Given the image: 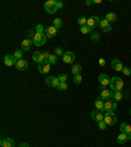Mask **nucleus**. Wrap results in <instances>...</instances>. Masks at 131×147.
<instances>
[{
  "mask_svg": "<svg viewBox=\"0 0 131 147\" xmlns=\"http://www.w3.org/2000/svg\"><path fill=\"white\" fill-rule=\"evenodd\" d=\"M56 32H58V29L54 26V25H51V26H47L45 29V34L47 38H52V37L56 36Z\"/></svg>",
  "mask_w": 131,
  "mask_h": 147,
  "instance_id": "nucleus-13",
  "label": "nucleus"
},
{
  "mask_svg": "<svg viewBox=\"0 0 131 147\" xmlns=\"http://www.w3.org/2000/svg\"><path fill=\"white\" fill-rule=\"evenodd\" d=\"M77 24L80 25V26H85L87 24H88V18H85V17H79L77 18Z\"/></svg>",
  "mask_w": 131,
  "mask_h": 147,
  "instance_id": "nucleus-28",
  "label": "nucleus"
},
{
  "mask_svg": "<svg viewBox=\"0 0 131 147\" xmlns=\"http://www.w3.org/2000/svg\"><path fill=\"white\" fill-rule=\"evenodd\" d=\"M0 146L1 147H15V141L12 138H4L0 142Z\"/></svg>",
  "mask_w": 131,
  "mask_h": 147,
  "instance_id": "nucleus-18",
  "label": "nucleus"
},
{
  "mask_svg": "<svg viewBox=\"0 0 131 147\" xmlns=\"http://www.w3.org/2000/svg\"><path fill=\"white\" fill-rule=\"evenodd\" d=\"M106 127H107V125H106V122H105V121L98 122V129H100V130H105Z\"/></svg>",
  "mask_w": 131,
  "mask_h": 147,
  "instance_id": "nucleus-38",
  "label": "nucleus"
},
{
  "mask_svg": "<svg viewBox=\"0 0 131 147\" xmlns=\"http://www.w3.org/2000/svg\"><path fill=\"white\" fill-rule=\"evenodd\" d=\"M81 80H83L81 74H80V75H75V76H73V82H75V84H80V83H81Z\"/></svg>",
  "mask_w": 131,
  "mask_h": 147,
  "instance_id": "nucleus-34",
  "label": "nucleus"
},
{
  "mask_svg": "<svg viewBox=\"0 0 131 147\" xmlns=\"http://www.w3.org/2000/svg\"><path fill=\"white\" fill-rule=\"evenodd\" d=\"M123 98V93H122V91H117V92H114L113 93V100L116 101H119V100H122Z\"/></svg>",
  "mask_w": 131,
  "mask_h": 147,
  "instance_id": "nucleus-26",
  "label": "nucleus"
},
{
  "mask_svg": "<svg viewBox=\"0 0 131 147\" xmlns=\"http://www.w3.org/2000/svg\"><path fill=\"white\" fill-rule=\"evenodd\" d=\"M58 78H59V82H60V83H66V82H67V75H66V74H60Z\"/></svg>",
  "mask_w": 131,
  "mask_h": 147,
  "instance_id": "nucleus-37",
  "label": "nucleus"
},
{
  "mask_svg": "<svg viewBox=\"0 0 131 147\" xmlns=\"http://www.w3.org/2000/svg\"><path fill=\"white\" fill-rule=\"evenodd\" d=\"M110 88H112V91L113 92H117V91H122L123 89V86H125V83H123V80L121 79V78L118 76H113L112 79H110Z\"/></svg>",
  "mask_w": 131,
  "mask_h": 147,
  "instance_id": "nucleus-1",
  "label": "nucleus"
},
{
  "mask_svg": "<svg viewBox=\"0 0 131 147\" xmlns=\"http://www.w3.org/2000/svg\"><path fill=\"white\" fill-rule=\"evenodd\" d=\"M16 62H17V59H16L13 55H5V57H4V64H5L7 67L16 66Z\"/></svg>",
  "mask_w": 131,
  "mask_h": 147,
  "instance_id": "nucleus-15",
  "label": "nucleus"
},
{
  "mask_svg": "<svg viewBox=\"0 0 131 147\" xmlns=\"http://www.w3.org/2000/svg\"><path fill=\"white\" fill-rule=\"evenodd\" d=\"M113 93L114 92L112 91V89H102L101 91V96H100V98H102V100H112L113 98Z\"/></svg>",
  "mask_w": 131,
  "mask_h": 147,
  "instance_id": "nucleus-12",
  "label": "nucleus"
},
{
  "mask_svg": "<svg viewBox=\"0 0 131 147\" xmlns=\"http://www.w3.org/2000/svg\"><path fill=\"white\" fill-rule=\"evenodd\" d=\"M80 32H81L83 34H88V33H92V29L88 25H85V26H80Z\"/></svg>",
  "mask_w": 131,
  "mask_h": 147,
  "instance_id": "nucleus-30",
  "label": "nucleus"
},
{
  "mask_svg": "<svg viewBox=\"0 0 131 147\" xmlns=\"http://www.w3.org/2000/svg\"><path fill=\"white\" fill-rule=\"evenodd\" d=\"M93 3H95V4H100L101 0H93Z\"/></svg>",
  "mask_w": 131,
  "mask_h": 147,
  "instance_id": "nucleus-46",
  "label": "nucleus"
},
{
  "mask_svg": "<svg viewBox=\"0 0 131 147\" xmlns=\"http://www.w3.org/2000/svg\"><path fill=\"white\" fill-rule=\"evenodd\" d=\"M62 25H63V21H62L60 18H55L54 20V26L56 28V29H60Z\"/></svg>",
  "mask_w": 131,
  "mask_h": 147,
  "instance_id": "nucleus-32",
  "label": "nucleus"
},
{
  "mask_svg": "<svg viewBox=\"0 0 131 147\" xmlns=\"http://www.w3.org/2000/svg\"><path fill=\"white\" fill-rule=\"evenodd\" d=\"M127 141H131V134L121 133V134L117 137V142H118V144H125Z\"/></svg>",
  "mask_w": 131,
  "mask_h": 147,
  "instance_id": "nucleus-10",
  "label": "nucleus"
},
{
  "mask_svg": "<svg viewBox=\"0 0 131 147\" xmlns=\"http://www.w3.org/2000/svg\"><path fill=\"white\" fill-rule=\"evenodd\" d=\"M119 130L121 133H126V134H131V125L127 122H123L122 125L119 126Z\"/></svg>",
  "mask_w": 131,
  "mask_h": 147,
  "instance_id": "nucleus-22",
  "label": "nucleus"
},
{
  "mask_svg": "<svg viewBox=\"0 0 131 147\" xmlns=\"http://www.w3.org/2000/svg\"><path fill=\"white\" fill-rule=\"evenodd\" d=\"M33 61L37 62L38 64L41 63H46V59H45V54L43 53H40V51H37L33 54Z\"/></svg>",
  "mask_w": 131,
  "mask_h": 147,
  "instance_id": "nucleus-14",
  "label": "nucleus"
},
{
  "mask_svg": "<svg viewBox=\"0 0 131 147\" xmlns=\"http://www.w3.org/2000/svg\"><path fill=\"white\" fill-rule=\"evenodd\" d=\"M43 54H45V59H46V62H47V59L50 58V55H51V54H50L49 51H43Z\"/></svg>",
  "mask_w": 131,
  "mask_h": 147,
  "instance_id": "nucleus-42",
  "label": "nucleus"
},
{
  "mask_svg": "<svg viewBox=\"0 0 131 147\" xmlns=\"http://www.w3.org/2000/svg\"><path fill=\"white\" fill-rule=\"evenodd\" d=\"M91 117H92V119H95V121H97V122L104 121V114H102V112H101V110H97V109L92 110Z\"/></svg>",
  "mask_w": 131,
  "mask_h": 147,
  "instance_id": "nucleus-9",
  "label": "nucleus"
},
{
  "mask_svg": "<svg viewBox=\"0 0 131 147\" xmlns=\"http://www.w3.org/2000/svg\"><path fill=\"white\" fill-rule=\"evenodd\" d=\"M26 37H28V40H32V41H33V38L36 37V33H34L32 29H29V30L26 32Z\"/></svg>",
  "mask_w": 131,
  "mask_h": 147,
  "instance_id": "nucleus-33",
  "label": "nucleus"
},
{
  "mask_svg": "<svg viewBox=\"0 0 131 147\" xmlns=\"http://www.w3.org/2000/svg\"><path fill=\"white\" fill-rule=\"evenodd\" d=\"M130 116H131V109H130Z\"/></svg>",
  "mask_w": 131,
  "mask_h": 147,
  "instance_id": "nucleus-47",
  "label": "nucleus"
},
{
  "mask_svg": "<svg viewBox=\"0 0 131 147\" xmlns=\"http://www.w3.org/2000/svg\"><path fill=\"white\" fill-rule=\"evenodd\" d=\"M85 4H87V5H91V4H95V3H93V0H92V1H91V0H88Z\"/></svg>",
  "mask_w": 131,
  "mask_h": 147,
  "instance_id": "nucleus-45",
  "label": "nucleus"
},
{
  "mask_svg": "<svg viewBox=\"0 0 131 147\" xmlns=\"http://www.w3.org/2000/svg\"><path fill=\"white\" fill-rule=\"evenodd\" d=\"M100 22H101L100 17H97V16H91V17L88 18V24L87 25L93 30V29H96L97 26H100Z\"/></svg>",
  "mask_w": 131,
  "mask_h": 147,
  "instance_id": "nucleus-6",
  "label": "nucleus"
},
{
  "mask_svg": "<svg viewBox=\"0 0 131 147\" xmlns=\"http://www.w3.org/2000/svg\"><path fill=\"white\" fill-rule=\"evenodd\" d=\"M58 89H60V91H66L67 89V83H60L58 86Z\"/></svg>",
  "mask_w": 131,
  "mask_h": 147,
  "instance_id": "nucleus-39",
  "label": "nucleus"
},
{
  "mask_svg": "<svg viewBox=\"0 0 131 147\" xmlns=\"http://www.w3.org/2000/svg\"><path fill=\"white\" fill-rule=\"evenodd\" d=\"M15 67L17 68L18 71H24V70H26V68H28V62L25 61V59H20V61L16 62Z\"/></svg>",
  "mask_w": 131,
  "mask_h": 147,
  "instance_id": "nucleus-19",
  "label": "nucleus"
},
{
  "mask_svg": "<svg viewBox=\"0 0 131 147\" xmlns=\"http://www.w3.org/2000/svg\"><path fill=\"white\" fill-rule=\"evenodd\" d=\"M46 84L49 87H54V88H58V86L60 84L58 76H49L46 78Z\"/></svg>",
  "mask_w": 131,
  "mask_h": 147,
  "instance_id": "nucleus-7",
  "label": "nucleus"
},
{
  "mask_svg": "<svg viewBox=\"0 0 131 147\" xmlns=\"http://www.w3.org/2000/svg\"><path fill=\"white\" fill-rule=\"evenodd\" d=\"M47 40V37H46L45 33H36V37L33 38V45L36 46H43Z\"/></svg>",
  "mask_w": 131,
  "mask_h": 147,
  "instance_id": "nucleus-4",
  "label": "nucleus"
},
{
  "mask_svg": "<svg viewBox=\"0 0 131 147\" xmlns=\"http://www.w3.org/2000/svg\"><path fill=\"white\" fill-rule=\"evenodd\" d=\"M112 68H113L114 71H117V72H119V71L123 70V63L119 59H113L112 61Z\"/></svg>",
  "mask_w": 131,
  "mask_h": 147,
  "instance_id": "nucleus-16",
  "label": "nucleus"
},
{
  "mask_svg": "<svg viewBox=\"0 0 131 147\" xmlns=\"http://www.w3.org/2000/svg\"><path fill=\"white\" fill-rule=\"evenodd\" d=\"M54 53H55V55H56V57H58V55H62V57H63V55H64V51L62 50V47H55Z\"/></svg>",
  "mask_w": 131,
  "mask_h": 147,
  "instance_id": "nucleus-36",
  "label": "nucleus"
},
{
  "mask_svg": "<svg viewBox=\"0 0 131 147\" xmlns=\"http://www.w3.org/2000/svg\"><path fill=\"white\" fill-rule=\"evenodd\" d=\"M18 147H29V144H28V143H21Z\"/></svg>",
  "mask_w": 131,
  "mask_h": 147,
  "instance_id": "nucleus-44",
  "label": "nucleus"
},
{
  "mask_svg": "<svg viewBox=\"0 0 131 147\" xmlns=\"http://www.w3.org/2000/svg\"><path fill=\"white\" fill-rule=\"evenodd\" d=\"M104 121L106 122L107 126L116 125L117 123V116L114 114V112H106V113L104 114Z\"/></svg>",
  "mask_w": 131,
  "mask_h": 147,
  "instance_id": "nucleus-3",
  "label": "nucleus"
},
{
  "mask_svg": "<svg viewBox=\"0 0 131 147\" xmlns=\"http://www.w3.org/2000/svg\"><path fill=\"white\" fill-rule=\"evenodd\" d=\"M91 41H92V42H100V34H98L97 32H92Z\"/></svg>",
  "mask_w": 131,
  "mask_h": 147,
  "instance_id": "nucleus-27",
  "label": "nucleus"
},
{
  "mask_svg": "<svg viewBox=\"0 0 131 147\" xmlns=\"http://www.w3.org/2000/svg\"><path fill=\"white\" fill-rule=\"evenodd\" d=\"M63 58V62L64 63H67V64H71L75 62V54L71 51H67V53H64V55L62 57Z\"/></svg>",
  "mask_w": 131,
  "mask_h": 147,
  "instance_id": "nucleus-11",
  "label": "nucleus"
},
{
  "mask_svg": "<svg viewBox=\"0 0 131 147\" xmlns=\"http://www.w3.org/2000/svg\"><path fill=\"white\" fill-rule=\"evenodd\" d=\"M104 107H105V102L102 98H97V100L95 101V108L97 110H101V112H102V110H104Z\"/></svg>",
  "mask_w": 131,
  "mask_h": 147,
  "instance_id": "nucleus-23",
  "label": "nucleus"
},
{
  "mask_svg": "<svg viewBox=\"0 0 131 147\" xmlns=\"http://www.w3.org/2000/svg\"><path fill=\"white\" fill-rule=\"evenodd\" d=\"M56 61H58V57H56L55 54H51V55H50V58L47 59V62H46V63L54 64V63H56Z\"/></svg>",
  "mask_w": 131,
  "mask_h": 147,
  "instance_id": "nucleus-29",
  "label": "nucleus"
},
{
  "mask_svg": "<svg viewBox=\"0 0 131 147\" xmlns=\"http://www.w3.org/2000/svg\"><path fill=\"white\" fill-rule=\"evenodd\" d=\"M71 71H72L73 76H75V75H80V74H81V66H80V64H73Z\"/></svg>",
  "mask_w": 131,
  "mask_h": 147,
  "instance_id": "nucleus-25",
  "label": "nucleus"
},
{
  "mask_svg": "<svg viewBox=\"0 0 131 147\" xmlns=\"http://www.w3.org/2000/svg\"><path fill=\"white\" fill-rule=\"evenodd\" d=\"M22 55H24V53H22V50H16L15 54H13V57H15L17 61H20V59H22Z\"/></svg>",
  "mask_w": 131,
  "mask_h": 147,
  "instance_id": "nucleus-31",
  "label": "nucleus"
},
{
  "mask_svg": "<svg viewBox=\"0 0 131 147\" xmlns=\"http://www.w3.org/2000/svg\"><path fill=\"white\" fill-rule=\"evenodd\" d=\"M45 11L50 15H54L55 12H58V1H55V0H49V1H46L45 3Z\"/></svg>",
  "mask_w": 131,
  "mask_h": 147,
  "instance_id": "nucleus-2",
  "label": "nucleus"
},
{
  "mask_svg": "<svg viewBox=\"0 0 131 147\" xmlns=\"http://www.w3.org/2000/svg\"><path fill=\"white\" fill-rule=\"evenodd\" d=\"M50 66L51 64H49V63H41V64H38V71L41 74H47L50 71Z\"/></svg>",
  "mask_w": 131,
  "mask_h": 147,
  "instance_id": "nucleus-21",
  "label": "nucleus"
},
{
  "mask_svg": "<svg viewBox=\"0 0 131 147\" xmlns=\"http://www.w3.org/2000/svg\"><path fill=\"white\" fill-rule=\"evenodd\" d=\"M100 26L102 28V32H105V33H109V32H112V25H110V22L107 21L106 18H104V20H101Z\"/></svg>",
  "mask_w": 131,
  "mask_h": 147,
  "instance_id": "nucleus-17",
  "label": "nucleus"
},
{
  "mask_svg": "<svg viewBox=\"0 0 131 147\" xmlns=\"http://www.w3.org/2000/svg\"><path fill=\"white\" fill-rule=\"evenodd\" d=\"M98 82H100V88L101 89H105V87H107L110 84V79L107 76L106 74H101L98 75Z\"/></svg>",
  "mask_w": 131,
  "mask_h": 147,
  "instance_id": "nucleus-5",
  "label": "nucleus"
},
{
  "mask_svg": "<svg viewBox=\"0 0 131 147\" xmlns=\"http://www.w3.org/2000/svg\"><path fill=\"white\" fill-rule=\"evenodd\" d=\"M105 18H106L109 22H116L117 21V15L116 13H113V12H109V13H106Z\"/></svg>",
  "mask_w": 131,
  "mask_h": 147,
  "instance_id": "nucleus-24",
  "label": "nucleus"
},
{
  "mask_svg": "<svg viewBox=\"0 0 131 147\" xmlns=\"http://www.w3.org/2000/svg\"><path fill=\"white\" fill-rule=\"evenodd\" d=\"M98 64H100L101 67H104V66H105V59H104V58H101L100 61H98Z\"/></svg>",
  "mask_w": 131,
  "mask_h": 147,
  "instance_id": "nucleus-41",
  "label": "nucleus"
},
{
  "mask_svg": "<svg viewBox=\"0 0 131 147\" xmlns=\"http://www.w3.org/2000/svg\"><path fill=\"white\" fill-rule=\"evenodd\" d=\"M32 45H33V41L32 40H24L21 42V50L22 51H29L32 47Z\"/></svg>",
  "mask_w": 131,
  "mask_h": 147,
  "instance_id": "nucleus-20",
  "label": "nucleus"
},
{
  "mask_svg": "<svg viewBox=\"0 0 131 147\" xmlns=\"http://www.w3.org/2000/svg\"><path fill=\"white\" fill-rule=\"evenodd\" d=\"M36 33H45V28H43V25L42 24H38L36 26Z\"/></svg>",
  "mask_w": 131,
  "mask_h": 147,
  "instance_id": "nucleus-35",
  "label": "nucleus"
},
{
  "mask_svg": "<svg viewBox=\"0 0 131 147\" xmlns=\"http://www.w3.org/2000/svg\"><path fill=\"white\" fill-rule=\"evenodd\" d=\"M62 7H63V3H62V1H58V9H60Z\"/></svg>",
  "mask_w": 131,
  "mask_h": 147,
  "instance_id": "nucleus-43",
  "label": "nucleus"
},
{
  "mask_svg": "<svg viewBox=\"0 0 131 147\" xmlns=\"http://www.w3.org/2000/svg\"><path fill=\"white\" fill-rule=\"evenodd\" d=\"M123 74H125L126 76H130L131 75V70H130V67H123Z\"/></svg>",
  "mask_w": 131,
  "mask_h": 147,
  "instance_id": "nucleus-40",
  "label": "nucleus"
},
{
  "mask_svg": "<svg viewBox=\"0 0 131 147\" xmlns=\"http://www.w3.org/2000/svg\"><path fill=\"white\" fill-rule=\"evenodd\" d=\"M117 109V102L114 100H107L105 101V107H104V110L105 112H114Z\"/></svg>",
  "mask_w": 131,
  "mask_h": 147,
  "instance_id": "nucleus-8",
  "label": "nucleus"
}]
</instances>
